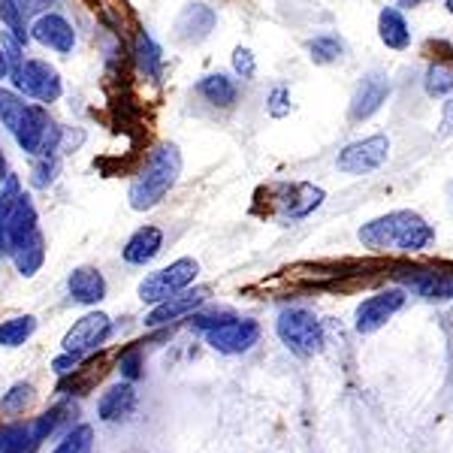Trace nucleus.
<instances>
[{
	"instance_id": "nucleus-2",
	"label": "nucleus",
	"mask_w": 453,
	"mask_h": 453,
	"mask_svg": "<svg viewBox=\"0 0 453 453\" xmlns=\"http://www.w3.org/2000/svg\"><path fill=\"white\" fill-rule=\"evenodd\" d=\"M181 175V151L173 142H160L149 151L145 164L140 166V173L134 175L127 188V200L130 209L136 211H149L155 209L166 194L173 191V185Z\"/></svg>"
},
{
	"instance_id": "nucleus-14",
	"label": "nucleus",
	"mask_w": 453,
	"mask_h": 453,
	"mask_svg": "<svg viewBox=\"0 0 453 453\" xmlns=\"http://www.w3.org/2000/svg\"><path fill=\"white\" fill-rule=\"evenodd\" d=\"M55 121L49 119V106L42 104H31L25 112V119H21V124L16 130H12V140H16V145L25 155H40L42 142H46V136L52 134Z\"/></svg>"
},
{
	"instance_id": "nucleus-1",
	"label": "nucleus",
	"mask_w": 453,
	"mask_h": 453,
	"mask_svg": "<svg viewBox=\"0 0 453 453\" xmlns=\"http://www.w3.org/2000/svg\"><path fill=\"white\" fill-rule=\"evenodd\" d=\"M360 242L369 251H402V254H418L423 248H429V242L435 239V230L429 226L418 211H390L381 215L375 221L360 226Z\"/></svg>"
},
{
	"instance_id": "nucleus-36",
	"label": "nucleus",
	"mask_w": 453,
	"mask_h": 453,
	"mask_svg": "<svg viewBox=\"0 0 453 453\" xmlns=\"http://www.w3.org/2000/svg\"><path fill=\"white\" fill-rule=\"evenodd\" d=\"M119 372H121L124 381H136V378L142 375V357H140V350H136V348L124 350L121 360H119Z\"/></svg>"
},
{
	"instance_id": "nucleus-16",
	"label": "nucleus",
	"mask_w": 453,
	"mask_h": 453,
	"mask_svg": "<svg viewBox=\"0 0 453 453\" xmlns=\"http://www.w3.org/2000/svg\"><path fill=\"white\" fill-rule=\"evenodd\" d=\"M215 25H218V12L211 10L209 4L196 0V4H188L185 10L179 12V19H175V40L196 46V42H203L215 31Z\"/></svg>"
},
{
	"instance_id": "nucleus-42",
	"label": "nucleus",
	"mask_w": 453,
	"mask_h": 453,
	"mask_svg": "<svg viewBox=\"0 0 453 453\" xmlns=\"http://www.w3.org/2000/svg\"><path fill=\"white\" fill-rule=\"evenodd\" d=\"M423 4H426V0H399V10H418Z\"/></svg>"
},
{
	"instance_id": "nucleus-12",
	"label": "nucleus",
	"mask_w": 453,
	"mask_h": 453,
	"mask_svg": "<svg viewBox=\"0 0 453 453\" xmlns=\"http://www.w3.org/2000/svg\"><path fill=\"white\" fill-rule=\"evenodd\" d=\"M396 279L402 288L414 290L423 299H453V269H435V266H411L399 269Z\"/></svg>"
},
{
	"instance_id": "nucleus-39",
	"label": "nucleus",
	"mask_w": 453,
	"mask_h": 453,
	"mask_svg": "<svg viewBox=\"0 0 453 453\" xmlns=\"http://www.w3.org/2000/svg\"><path fill=\"white\" fill-rule=\"evenodd\" d=\"M441 136H450L453 134V94L448 97V104L441 109V130H438Z\"/></svg>"
},
{
	"instance_id": "nucleus-26",
	"label": "nucleus",
	"mask_w": 453,
	"mask_h": 453,
	"mask_svg": "<svg viewBox=\"0 0 453 453\" xmlns=\"http://www.w3.org/2000/svg\"><path fill=\"white\" fill-rule=\"evenodd\" d=\"M70 414H73L70 405H55V408H49L46 414H40V418L31 423V438H34L36 448H40L46 438H52L61 426H67Z\"/></svg>"
},
{
	"instance_id": "nucleus-35",
	"label": "nucleus",
	"mask_w": 453,
	"mask_h": 453,
	"mask_svg": "<svg viewBox=\"0 0 453 453\" xmlns=\"http://www.w3.org/2000/svg\"><path fill=\"white\" fill-rule=\"evenodd\" d=\"M233 70H236L239 79H251L257 73V61H254V52L245 46H236L233 49Z\"/></svg>"
},
{
	"instance_id": "nucleus-33",
	"label": "nucleus",
	"mask_w": 453,
	"mask_h": 453,
	"mask_svg": "<svg viewBox=\"0 0 453 453\" xmlns=\"http://www.w3.org/2000/svg\"><path fill=\"white\" fill-rule=\"evenodd\" d=\"M55 173H58V155H36L31 170L34 188H49L55 181Z\"/></svg>"
},
{
	"instance_id": "nucleus-32",
	"label": "nucleus",
	"mask_w": 453,
	"mask_h": 453,
	"mask_svg": "<svg viewBox=\"0 0 453 453\" xmlns=\"http://www.w3.org/2000/svg\"><path fill=\"white\" fill-rule=\"evenodd\" d=\"M34 396H36L34 384H27V381L12 384L10 390L0 396V411H4V414H21L34 402Z\"/></svg>"
},
{
	"instance_id": "nucleus-22",
	"label": "nucleus",
	"mask_w": 453,
	"mask_h": 453,
	"mask_svg": "<svg viewBox=\"0 0 453 453\" xmlns=\"http://www.w3.org/2000/svg\"><path fill=\"white\" fill-rule=\"evenodd\" d=\"M378 40L384 42L393 52H405L411 46V27H408L405 16L396 6H384L381 16H378Z\"/></svg>"
},
{
	"instance_id": "nucleus-5",
	"label": "nucleus",
	"mask_w": 453,
	"mask_h": 453,
	"mask_svg": "<svg viewBox=\"0 0 453 453\" xmlns=\"http://www.w3.org/2000/svg\"><path fill=\"white\" fill-rule=\"evenodd\" d=\"M196 275H200V263H196L194 257H179V260H173L170 266H160V269H155V273L145 275V279L140 281L136 296L149 305H157V303H164V299L175 296L179 290L191 288V284L196 281Z\"/></svg>"
},
{
	"instance_id": "nucleus-6",
	"label": "nucleus",
	"mask_w": 453,
	"mask_h": 453,
	"mask_svg": "<svg viewBox=\"0 0 453 453\" xmlns=\"http://www.w3.org/2000/svg\"><path fill=\"white\" fill-rule=\"evenodd\" d=\"M390 157V140L384 134H375V136H366V140H357L345 145L335 157V166L339 173L345 175H366V173H375L381 170Z\"/></svg>"
},
{
	"instance_id": "nucleus-24",
	"label": "nucleus",
	"mask_w": 453,
	"mask_h": 453,
	"mask_svg": "<svg viewBox=\"0 0 453 453\" xmlns=\"http://www.w3.org/2000/svg\"><path fill=\"white\" fill-rule=\"evenodd\" d=\"M196 94L211 106L230 109V106H236V100H239V85L233 82L226 73H209V76H203L200 82H196Z\"/></svg>"
},
{
	"instance_id": "nucleus-18",
	"label": "nucleus",
	"mask_w": 453,
	"mask_h": 453,
	"mask_svg": "<svg viewBox=\"0 0 453 453\" xmlns=\"http://www.w3.org/2000/svg\"><path fill=\"white\" fill-rule=\"evenodd\" d=\"M160 248H164V230L155 224H142L140 230H134V236L124 242L121 257L124 263H130V266H149L160 254Z\"/></svg>"
},
{
	"instance_id": "nucleus-8",
	"label": "nucleus",
	"mask_w": 453,
	"mask_h": 453,
	"mask_svg": "<svg viewBox=\"0 0 453 453\" xmlns=\"http://www.w3.org/2000/svg\"><path fill=\"white\" fill-rule=\"evenodd\" d=\"M112 330H115L112 318H109L106 311H88L67 330V335L61 339V348L67 350V354L88 357L97 348L106 345V339L112 335Z\"/></svg>"
},
{
	"instance_id": "nucleus-40",
	"label": "nucleus",
	"mask_w": 453,
	"mask_h": 453,
	"mask_svg": "<svg viewBox=\"0 0 453 453\" xmlns=\"http://www.w3.org/2000/svg\"><path fill=\"white\" fill-rule=\"evenodd\" d=\"M10 61H6V55H4V49H0V82H6L10 79Z\"/></svg>"
},
{
	"instance_id": "nucleus-15",
	"label": "nucleus",
	"mask_w": 453,
	"mask_h": 453,
	"mask_svg": "<svg viewBox=\"0 0 453 453\" xmlns=\"http://www.w3.org/2000/svg\"><path fill=\"white\" fill-rule=\"evenodd\" d=\"M387 97H390V82H387V76L381 73H369V76H363V82L357 85L354 97H350V121H366L372 115L378 112Z\"/></svg>"
},
{
	"instance_id": "nucleus-28",
	"label": "nucleus",
	"mask_w": 453,
	"mask_h": 453,
	"mask_svg": "<svg viewBox=\"0 0 453 453\" xmlns=\"http://www.w3.org/2000/svg\"><path fill=\"white\" fill-rule=\"evenodd\" d=\"M27 97H21L16 88H0V124H4L6 130H16L21 119H25L27 112Z\"/></svg>"
},
{
	"instance_id": "nucleus-34",
	"label": "nucleus",
	"mask_w": 453,
	"mask_h": 453,
	"mask_svg": "<svg viewBox=\"0 0 453 453\" xmlns=\"http://www.w3.org/2000/svg\"><path fill=\"white\" fill-rule=\"evenodd\" d=\"M266 112L273 115V119H284V115H290V88L288 85H275L273 91H269Z\"/></svg>"
},
{
	"instance_id": "nucleus-17",
	"label": "nucleus",
	"mask_w": 453,
	"mask_h": 453,
	"mask_svg": "<svg viewBox=\"0 0 453 453\" xmlns=\"http://www.w3.org/2000/svg\"><path fill=\"white\" fill-rule=\"evenodd\" d=\"M326 200L324 188H314L309 181H303V185H284L279 188V206H281V215L290 218V221H296V218H305L311 215L314 209H320Z\"/></svg>"
},
{
	"instance_id": "nucleus-25",
	"label": "nucleus",
	"mask_w": 453,
	"mask_h": 453,
	"mask_svg": "<svg viewBox=\"0 0 453 453\" xmlns=\"http://www.w3.org/2000/svg\"><path fill=\"white\" fill-rule=\"evenodd\" d=\"M36 333L34 314H16V318L0 320V348H21Z\"/></svg>"
},
{
	"instance_id": "nucleus-31",
	"label": "nucleus",
	"mask_w": 453,
	"mask_h": 453,
	"mask_svg": "<svg viewBox=\"0 0 453 453\" xmlns=\"http://www.w3.org/2000/svg\"><path fill=\"white\" fill-rule=\"evenodd\" d=\"M52 453H94V426H88V423L70 426V433L58 441Z\"/></svg>"
},
{
	"instance_id": "nucleus-3",
	"label": "nucleus",
	"mask_w": 453,
	"mask_h": 453,
	"mask_svg": "<svg viewBox=\"0 0 453 453\" xmlns=\"http://www.w3.org/2000/svg\"><path fill=\"white\" fill-rule=\"evenodd\" d=\"M10 82L21 97L34 100V104H42V106L58 104L64 94L61 73H58L49 61H42V58H25L19 67H12Z\"/></svg>"
},
{
	"instance_id": "nucleus-13",
	"label": "nucleus",
	"mask_w": 453,
	"mask_h": 453,
	"mask_svg": "<svg viewBox=\"0 0 453 453\" xmlns=\"http://www.w3.org/2000/svg\"><path fill=\"white\" fill-rule=\"evenodd\" d=\"M209 294H211L209 288L179 290L175 296L164 299V303H157V305H151V311L145 314V326H166V324H173V320H179V318H188V314H194L203 303H206Z\"/></svg>"
},
{
	"instance_id": "nucleus-30",
	"label": "nucleus",
	"mask_w": 453,
	"mask_h": 453,
	"mask_svg": "<svg viewBox=\"0 0 453 453\" xmlns=\"http://www.w3.org/2000/svg\"><path fill=\"white\" fill-rule=\"evenodd\" d=\"M36 448L31 438V423L0 426V453H31Z\"/></svg>"
},
{
	"instance_id": "nucleus-7",
	"label": "nucleus",
	"mask_w": 453,
	"mask_h": 453,
	"mask_svg": "<svg viewBox=\"0 0 453 453\" xmlns=\"http://www.w3.org/2000/svg\"><path fill=\"white\" fill-rule=\"evenodd\" d=\"M203 335H206V345L211 350L236 357V354L251 350L260 342V324L251 318H236V314H233V318H226L224 324L211 326V330H206Z\"/></svg>"
},
{
	"instance_id": "nucleus-19",
	"label": "nucleus",
	"mask_w": 453,
	"mask_h": 453,
	"mask_svg": "<svg viewBox=\"0 0 453 453\" xmlns=\"http://www.w3.org/2000/svg\"><path fill=\"white\" fill-rule=\"evenodd\" d=\"M70 299L79 305H97L106 299V279L100 269L94 266H76L67 279Z\"/></svg>"
},
{
	"instance_id": "nucleus-23",
	"label": "nucleus",
	"mask_w": 453,
	"mask_h": 453,
	"mask_svg": "<svg viewBox=\"0 0 453 453\" xmlns=\"http://www.w3.org/2000/svg\"><path fill=\"white\" fill-rule=\"evenodd\" d=\"M134 61L140 76H145L149 82H160L164 76V49L157 46V40L149 31H140L134 40Z\"/></svg>"
},
{
	"instance_id": "nucleus-29",
	"label": "nucleus",
	"mask_w": 453,
	"mask_h": 453,
	"mask_svg": "<svg viewBox=\"0 0 453 453\" xmlns=\"http://www.w3.org/2000/svg\"><path fill=\"white\" fill-rule=\"evenodd\" d=\"M309 58L314 64H320V67H326V64H335L345 58V42L339 40L335 34H320L314 36V40H309Z\"/></svg>"
},
{
	"instance_id": "nucleus-38",
	"label": "nucleus",
	"mask_w": 453,
	"mask_h": 453,
	"mask_svg": "<svg viewBox=\"0 0 453 453\" xmlns=\"http://www.w3.org/2000/svg\"><path fill=\"white\" fill-rule=\"evenodd\" d=\"M58 4H61V0H19L21 12H25L27 19H36V16H42V12L55 10Z\"/></svg>"
},
{
	"instance_id": "nucleus-43",
	"label": "nucleus",
	"mask_w": 453,
	"mask_h": 453,
	"mask_svg": "<svg viewBox=\"0 0 453 453\" xmlns=\"http://www.w3.org/2000/svg\"><path fill=\"white\" fill-rule=\"evenodd\" d=\"M444 6H448V12L453 16V0H444Z\"/></svg>"
},
{
	"instance_id": "nucleus-9",
	"label": "nucleus",
	"mask_w": 453,
	"mask_h": 453,
	"mask_svg": "<svg viewBox=\"0 0 453 453\" xmlns=\"http://www.w3.org/2000/svg\"><path fill=\"white\" fill-rule=\"evenodd\" d=\"M40 230V218H36L34 200L25 191L19 194V200L12 203L10 211L0 215V257H10V251L21 239H27L31 233Z\"/></svg>"
},
{
	"instance_id": "nucleus-11",
	"label": "nucleus",
	"mask_w": 453,
	"mask_h": 453,
	"mask_svg": "<svg viewBox=\"0 0 453 453\" xmlns=\"http://www.w3.org/2000/svg\"><path fill=\"white\" fill-rule=\"evenodd\" d=\"M31 40L55 55H73L76 49V27L67 16L49 10L31 21Z\"/></svg>"
},
{
	"instance_id": "nucleus-20",
	"label": "nucleus",
	"mask_w": 453,
	"mask_h": 453,
	"mask_svg": "<svg viewBox=\"0 0 453 453\" xmlns=\"http://www.w3.org/2000/svg\"><path fill=\"white\" fill-rule=\"evenodd\" d=\"M136 408V390H134V381H121V384H112L100 393L97 399V414L100 420L106 423H115V420H124L130 411Z\"/></svg>"
},
{
	"instance_id": "nucleus-27",
	"label": "nucleus",
	"mask_w": 453,
	"mask_h": 453,
	"mask_svg": "<svg viewBox=\"0 0 453 453\" xmlns=\"http://www.w3.org/2000/svg\"><path fill=\"white\" fill-rule=\"evenodd\" d=\"M423 91L429 97H450L453 94V64L448 61H433L426 67V76H423Z\"/></svg>"
},
{
	"instance_id": "nucleus-37",
	"label": "nucleus",
	"mask_w": 453,
	"mask_h": 453,
	"mask_svg": "<svg viewBox=\"0 0 453 453\" xmlns=\"http://www.w3.org/2000/svg\"><path fill=\"white\" fill-rule=\"evenodd\" d=\"M82 360H85V357H76V354H67V350H64L61 357H55V360H52V369H55V375L67 378V375L76 372V366H82Z\"/></svg>"
},
{
	"instance_id": "nucleus-41",
	"label": "nucleus",
	"mask_w": 453,
	"mask_h": 453,
	"mask_svg": "<svg viewBox=\"0 0 453 453\" xmlns=\"http://www.w3.org/2000/svg\"><path fill=\"white\" fill-rule=\"evenodd\" d=\"M6 175H10V164H6V155H4V149H0V185L6 181Z\"/></svg>"
},
{
	"instance_id": "nucleus-10",
	"label": "nucleus",
	"mask_w": 453,
	"mask_h": 453,
	"mask_svg": "<svg viewBox=\"0 0 453 453\" xmlns=\"http://www.w3.org/2000/svg\"><path fill=\"white\" fill-rule=\"evenodd\" d=\"M405 290L402 288H387V290H378L375 296L363 299L360 305H357V314H354V330L369 335L375 330H381L387 320L396 314L402 305H405Z\"/></svg>"
},
{
	"instance_id": "nucleus-21",
	"label": "nucleus",
	"mask_w": 453,
	"mask_h": 453,
	"mask_svg": "<svg viewBox=\"0 0 453 453\" xmlns=\"http://www.w3.org/2000/svg\"><path fill=\"white\" fill-rule=\"evenodd\" d=\"M6 260H12V266H16V273L21 279H34L42 269V263H46V239H42V233L36 230L27 239H21Z\"/></svg>"
},
{
	"instance_id": "nucleus-4",
	"label": "nucleus",
	"mask_w": 453,
	"mask_h": 453,
	"mask_svg": "<svg viewBox=\"0 0 453 453\" xmlns=\"http://www.w3.org/2000/svg\"><path fill=\"white\" fill-rule=\"evenodd\" d=\"M275 333L281 345L294 350L296 357H314L324 350V324L309 309H299V305L284 309L275 320Z\"/></svg>"
}]
</instances>
